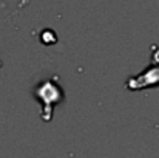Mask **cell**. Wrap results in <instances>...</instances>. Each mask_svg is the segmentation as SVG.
<instances>
[{
	"mask_svg": "<svg viewBox=\"0 0 159 158\" xmlns=\"http://www.w3.org/2000/svg\"><path fill=\"white\" fill-rule=\"evenodd\" d=\"M33 93H34V98L42 104V118L45 116V113L51 115L54 105L60 104L65 98L63 89L54 79H43L34 87Z\"/></svg>",
	"mask_w": 159,
	"mask_h": 158,
	"instance_id": "cell-1",
	"label": "cell"
}]
</instances>
